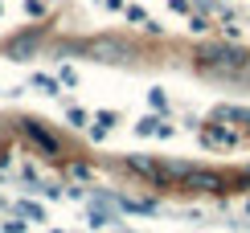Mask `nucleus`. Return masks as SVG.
Returning <instances> with one entry per match:
<instances>
[{
	"instance_id": "nucleus-1",
	"label": "nucleus",
	"mask_w": 250,
	"mask_h": 233,
	"mask_svg": "<svg viewBox=\"0 0 250 233\" xmlns=\"http://www.w3.org/2000/svg\"><path fill=\"white\" fill-rule=\"evenodd\" d=\"M33 45H37V33H25V37H17L13 45H8V58H13V61H25L29 54H33Z\"/></svg>"
},
{
	"instance_id": "nucleus-2",
	"label": "nucleus",
	"mask_w": 250,
	"mask_h": 233,
	"mask_svg": "<svg viewBox=\"0 0 250 233\" xmlns=\"http://www.w3.org/2000/svg\"><path fill=\"white\" fill-rule=\"evenodd\" d=\"M25 135H29V139H33V143L41 147V152H49V155H54V152H58V147H54V139H49V135H45V131H41V127H37L33 119H25Z\"/></svg>"
},
{
	"instance_id": "nucleus-3",
	"label": "nucleus",
	"mask_w": 250,
	"mask_h": 233,
	"mask_svg": "<svg viewBox=\"0 0 250 233\" xmlns=\"http://www.w3.org/2000/svg\"><path fill=\"white\" fill-rule=\"evenodd\" d=\"M17 213H21V217H29V221H41V209H37V205H29V200H21Z\"/></svg>"
},
{
	"instance_id": "nucleus-4",
	"label": "nucleus",
	"mask_w": 250,
	"mask_h": 233,
	"mask_svg": "<svg viewBox=\"0 0 250 233\" xmlns=\"http://www.w3.org/2000/svg\"><path fill=\"white\" fill-rule=\"evenodd\" d=\"M4 233H25V229H21V221H4Z\"/></svg>"
}]
</instances>
